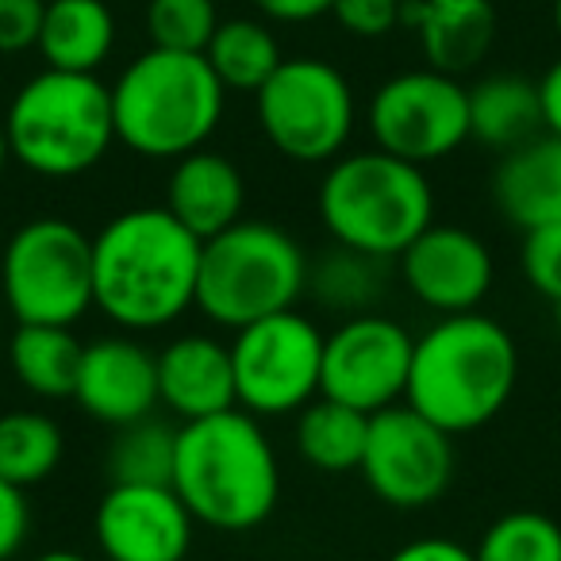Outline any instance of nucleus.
I'll list each match as a JSON object with an SVG mask.
<instances>
[{
    "mask_svg": "<svg viewBox=\"0 0 561 561\" xmlns=\"http://www.w3.org/2000/svg\"><path fill=\"white\" fill-rule=\"evenodd\" d=\"M201 239L165 208H131L93 239V305L124 331H158L196 308Z\"/></svg>",
    "mask_w": 561,
    "mask_h": 561,
    "instance_id": "obj_1",
    "label": "nucleus"
},
{
    "mask_svg": "<svg viewBox=\"0 0 561 561\" xmlns=\"http://www.w3.org/2000/svg\"><path fill=\"white\" fill-rule=\"evenodd\" d=\"M515 381L519 351L507 328L481 312H458L415 339L404 404L446 435H466L504 412Z\"/></svg>",
    "mask_w": 561,
    "mask_h": 561,
    "instance_id": "obj_2",
    "label": "nucleus"
},
{
    "mask_svg": "<svg viewBox=\"0 0 561 561\" xmlns=\"http://www.w3.org/2000/svg\"><path fill=\"white\" fill-rule=\"evenodd\" d=\"M170 489L219 530H254L280 500V469L257 415L227 408L178 431Z\"/></svg>",
    "mask_w": 561,
    "mask_h": 561,
    "instance_id": "obj_3",
    "label": "nucleus"
},
{
    "mask_svg": "<svg viewBox=\"0 0 561 561\" xmlns=\"http://www.w3.org/2000/svg\"><path fill=\"white\" fill-rule=\"evenodd\" d=\"M224 81L204 55L150 47L112 85L116 139L142 158L201 150L224 119Z\"/></svg>",
    "mask_w": 561,
    "mask_h": 561,
    "instance_id": "obj_4",
    "label": "nucleus"
},
{
    "mask_svg": "<svg viewBox=\"0 0 561 561\" xmlns=\"http://www.w3.org/2000/svg\"><path fill=\"white\" fill-rule=\"evenodd\" d=\"M320 219L339 247L369 257H400L404 247L435 224V188L423 165L389 150L335 158L320 185Z\"/></svg>",
    "mask_w": 561,
    "mask_h": 561,
    "instance_id": "obj_5",
    "label": "nucleus"
},
{
    "mask_svg": "<svg viewBox=\"0 0 561 561\" xmlns=\"http://www.w3.org/2000/svg\"><path fill=\"white\" fill-rule=\"evenodd\" d=\"M9 150L39 178L89 173L116 142L112 89L96 73L43 70L20 85L4 116Z\"/></svg>",
    "mask_w": 561,
    "mask_h": 561,
    "instance_id": "obj_6",
    "label": "nucleus"
},
{
    "mask_svg": "<svg viewBox=\"0 0 561 561\" xmlns=\"http://www.w3.org/2000/svg\"><path fill=\"white\" fill-rule=\"evenodd\" d=\"M308 289V254L289 231L265 219H239L201 242L196 308L219 328H247L277 316Z\"/></svg>",
    "mask_w": 561,
    "mask_h": 561,
    "instance_id": "obj_7",
    "label": "nucleus"
},
{
    "mask_svg": "<svg viewBox=\"0 0 561 561\" xmlns=\"http://www.w3.org/2000/svg\"><path fill=\"white\" fill-rule=\"evenodd\" d=\"M0 289L16 323L73 328L93 308V239L70 219H32L0 250Z\"/></svg>",
    "mask_w": 561,
    "mask_h": 561,
    "instance_id": "obj_8",
    "label": "nucleus"
},
{
    "mask_svg": "<svg viewBox=\"0 0 561 561\" xmlns=\"http://www.w3.org/2000/svg\"><path fill=\"white\" fill-rule=\"evenodd\" d=\"M257 124L293 162H335L354 131L351 81L320 58H285L257 89Z\"/></svg>",
    "mask_w": 561,
    "mask_h": 561,
    "instance_id": "obj_9",
    "label": "nucleus"
},
{
    "mask_svg": "<svg viewBox=\"0 0 561 561\" xmlns=\"http://www.w3.org/2000/svg\"><path fill=\"white\" fill-rule=\"evenodd\" d=\"M234 400L250 415H289L320 397L323 331L308 316L285 312L234 331Z\"/></svg>",
    "mask_w": 561,
    "mask_h": 561,
    "instance_id": "obj_10",
    "label": "nucleus"
},
{
    "mask_svg": "<svg viewBox=\"0 0 561 561\" xmlns=\"http://www.w3.org/2000/svg\"><path fill=\"white\" fill-rule=\"evenodd\" d=\"M369 131L404 162H438L469 139V89L431 66L397 73L369 101Z\"/></svg>",
    "mask_w": 561,
    "mask_h": 561,
    "instance_id": "obj_11",
    "label": "nucleus"
},
{
    "mask_svg": "<svg viewBox=\"0 0 561 561\" xmlns=\"http://www.w3.org/2000/svg\"><path fill=\"white\" fill-rule=\"evenodd\" d=\"M454 435L423 420L404 400L369 415L366 454L358 473L392 507H427L450 489L454 477Z\"/></svg>",
    "mask_w": 561,
    "mask_h": 561,
    "instance_id": "obj_12",
    "label": "nucleus"
},
{
    "mask_svg": "<svg viewBox=\"0 0 561 561\" xmlns=\"http://www.w3.org/2000/svg\"><path fill=\"white\" fill-rule=\"evenodd\" d=\"M415 339L397 320L362 312L323 335L320 397L374 415L404 400Z\"/></svg>",
    "mask_w": 561,
    "mask_h": 561,
    "instance_id": "obj_13",
    "label": "nucleus"
},
{
    "mask_svg": "<svg viewBox=\"0 0 561 561\" xmlns=\"http://www.w3.org/2000/svg\"><path fill=\"white\" fill-rule=\"evenodd\" d=\"M93 530L108 561H185L193 515L170 484H112Z\"/></svg>",
    "mask_w": 561,
    "mask_h": 561,
    "instance_id": "obj_14",
    "label": "nucleus"
},
{
    "mask_svg": "<svg viewBox=\"0 0 561 561\" xmlns=\"http://www.w3.org/2000/svg\"><path fill=\"white\" fill-rule=\"evenodd\" d=\"M404 285L423 308L438 316L477 312L492 289L496 265L473 231L454 224H431L400 254Z\"/></svg>",
    "mask_w": 561,
    "mask_h": 561,
    "instance_id": "obj_15",
    "label": "nucleus"
},
{
    "mask_svg": "<svg viewBox=\"0 0 561 561\" xmlns=\"http://www.w3.org/2000/svg\"><path fill=\"white\" fill-rule=\"evenodd\" d=\"M73 400L108 427L147 420L158 408V354L124 335L93 339L81 346Z\"/></svg>",
    "mask_w": 561,
    "mask_h": 561,
    "instance_id": "obj_16",
    "label": "nucleus"
},
{
    "mask_svg": "<svg viewBox=\"0 0 561 561\" xmlns=\"http://www.w3.org/2000/svg\"><path fill=\"white\" fill-rule=\"evenodd\" d=\"M158 404L185 423L239 408L231 346L211 335H181L158 354Z\"/></svg>",
    "mask_w": 561,
    "mask_h": 561,
    "instance_id": "obj_17",
    "label": "nucleus"
},
{
    "mask_svg": "<svg viewBox=\"0 0 561 561\" xmlns=\"http://www.w3.org/2000/svg\"><path fill=\"white\" fill-rule=\"evenodd\" d=\"M242 204H247V181L231 158L216 150H188L178 158L165 185V211L201 242L239 224Z\"/></svg>",
    "mask_w": 561,
    "mask_h": 561,
    "instance_id": "obj_18",
    "label": "nucleus"
},
{
    "mask_svg": "<svg viewBox=\"0 0 561 561\" xmlns=\"http://www.w3.org/2000/svg\"><path fill=\"white\" fill-rule=\"evenodd\" d=\"M404 24L420 35L431 70H473L496 43V9L492 0H404Z\"/></svg>",
    "mask_w": 561,
    "mask_h": 561,
    "instance_id": "obj_19",
    "label": "nucleus"
},
{
    "mask_svg": "<svg viewBox=\"0 0 561 561\" xmlns=\"http://www.w3.org/2000/svg\"><path fill=\"white\" fill-rule=\"evenodd\" d=\"M492 201L500 216L519 231L561 224V139L535 135L523 147L507 150L492 173Z\"/></svg>",
    "mask_w": 561,
    "mask_h": 561,
    "instance_id": "obj_20",
    "label": "nucleus"
},
{
    "mask_svg": "<svg viewBox=\"0 0 561 561\" xmlns=\"http://www.w3.org/2000/svg\"><path fill=\"white\" fill-rule=\"evenodd\" d=\"M116 20L104 0H47L39 50L50 70L96 73L112 55Z\"/></svg>",
    "mask_w": 561,
    "mask_h": 561,
    "instance_id": "obj_21",
    "label": "nucleus"
},
{
    "mask_svg": "<svg viewBox=\"0 0 561 561\" xmlns=\"http://www.w3.org/2000/svg\"><path fill=\"white\" fill-rule=\"evenodd\" d=\"M542 131L538 85L519 73H492L469 89V139L492 150H515Z\"/></svg>",
    "mask_w": 561,
    "mask_h": 561,
    "instance_id": "obj_22",
    "label": "nucleus"
},
{
    "mask_svg": "<svg viewBox=\"0 0 561 561\" xmlns=\"http://www.w3.org/2000/svg\"><path fill=\"white\" fill-rule=\"evenodd\" d=\"M9 366L27 392L43 400L73 397L81 366V343L58 323H20L9 343Z\"/></svg>",
    "mask_w": 561,
    "mask_h": 561,
    "instance_id": "obj_23",
    "label": "nucleus"
},
{
    "mask_svg": "<svg viewBox=\"0 0 561 561\" xmlns=\"http://www.w3.org/2000/svg\"><path fill=\"white\" fill-rule=\"evenodd\" d=\"M369 435V415L331 397L308 400L297 420V450L308 466L323 473H351L362 466Z\"/></svg>",
    "mask_w": 561,
    "mask_h": 561,
    "instance_id": "obj_24",
    "label": "nucleus"
},
{
    "mask_svg": "<svg viewBox=\"0 0 561 561\" xmlns=\"http://www.w3.org/2000/svg\"><path fill=\"white\" fill-rule=\"evenodd\" d=\"M204 58L211 73L224 81V89H239V93H257L285 62L273 32L257 20H224L204 47Z\"/></svg>",
    "mask_w": 561,
    "mask_h": 561,
    "instance_id": "obj_25",
    "label": "nucleus"
},
{
    "mask_svg": "<svg viewBox=\"0 0 561 561\" xmlns=\"http://www.w3.org/2000/svg\"><path fill=\"white\" fill-rule=\"evenodd\" d=\"M66 438L50 415L4 412L0 415V477L20 489L47 481L58 469Z\"/></svg>",
    "mask_w": 561,
    "mask_h": 561,
    "instance_id": "obj_26",
    "label": "nucleus"
},
{
    "mask_svg": "<svg viewBox=\"0 0 561 561\" xmlns=\"http://www.w3.org/2000/svg\"><path fill=\"white\" fill-rule=\"evenodd\" d=\"M308 285L323 308L362 316L385 293V257H369L362 250L335 242V250H328L320 262L308 265Z\"/></svg>",
    "mask_w": 561,
    "mask_h": 561,
    "instance_id": "obj_27",
    "label": "nucleus"
},
{
    "mask_svg": "<svg viewBox=\"0 0 561 561\" xmlns=\"http://www.w3.org/2000/svg\"><path fill=\"white\" fill-rule=\"evenodd\" d=\"M178 458V431L147 420L119 427V438L108 450L112 484H170Z\"/></svg>",
    "mask_w": 561,
    "mask_h": 561,
    "instance_id": "obj_28",
    "label": "nucleus"
},
{
    "mask_svg": "<svg viewBox=\"0 0 561 561\" xmlns=\"http://www.w3.org/2000/svg\"><path fill=\"white\" fill-rule=\"evenodd\" d=\"M477 561H561V527L542 512H507L477 542Z\"/></svg>",
    "mask_w": 561,
    "mask_h": 561,
    "instance_id": "obj_29",
    "label": "nucleus"
},
{
    "mask_svg": "<svg viewBox=\"0 0 561 561\" xmlns=\"http://www.w3.org/2000/svg\"><path fill=\"white\" fill-rule=\"evenodd\" d=\"M216 27V0H150L147 4V35L162 50L204 55Z\"/></svg>",
    "mask_w": 561,
    "mask_h": 561,
    "instance_id": "obj_30",
    "label": "nucleus"
},
{
    "mask_svg": "<svg viewBox=\"0 0 561 561\" xmlns=\"http://www.w3.org/2000/svg\"><path fill=\"white\" fill-rule=\"evenodd\" d=\"M519 262H523V273H527V280L535 285L538 297L558 305L561 300V224L523 231Z\"/></svg>",
    "mask_w": 561,
    "mask_h": 561,
    "instance_id": "obj_31",
    "label": "nucleus"
},
{
    "mask_svg": "<svg viewBox=\"0 0 561 561\" xmlns=\"http://www.w3.org/2000/svg\"><path fill=\"white\" fill-rule=\"evenodd\" d=\"M331 12L358 39H381L404 24V0H335Z\"/></svg>",
    "mask_w": 561,
    "mask_h": 561,
    "instance_id": "obj_32",
    "label": "nucleus"
},
{
    "mask_svg": "<svg viewBox=\"0 0 561 561\" xmlns=\"http://www.w3.org/2000/svg\"><path fill=\"white\" fill-rule=\"evenodd\" d=\"M47 0H0V55L39 47Z\"/></svg>",
    "mask_w": 561,
    "mask_h": 561,
    "instance_id": "obj_33",
    "label": "nucleus"
},
{
    "mask_svg": "<svg viewBox=\"0 0 561 561\" xmlns=\"http://www.w3.org/2000/svg\"><path fill=\"white\" fill-rule=\"evenodd\" d=\"M27 489L0 477V561H12L24 550L32 535V507H27Z\"/></svg>",
    "mask_w": 561,
    "mask_h": 561,
    "instance_id": "obj_34",
    "label": "nucleus"
},
{
    "mask_svg": "<svg viewBox=\"0 0 561 561\" xmlns=\"http://www.w3.org/2000/svg\"><path fill=\"white\" fill-rule=\"evenodd\" d=\"M389 561H477V553L454 538H415L397 553H389Z\"/></svg>",
    "mask_w": 561,
    "mask_h": 561,
    "instance_id": "obj_35",
    "label": "nucleus"
},
{
    "mask_svg": "<svg viewBox=\"0 0 561 561\" xmlns=\"http://www.w3.org/2000/svg\"><path fill=\"white\" fill-rule=\"evenodd\" d=\"M254 4L277 24H308L335 9V0H254Z\"/></svg>",
    "mask_w": 561,
    "mask_h": 561,
    "instance_id": "obj_36",
    "label": "nucleus"
},
{
    "mask_svg": "<svg viewBox=\"0 0 561 561\" xmlns=\"http://www.w3.org/2000/svg\"><path fill=\"white\" fill-rule=\"evenodd\" d=\"M538 104H542V131L561 139V58L538 81Z\"/></svg>",
    "mask_w": 561,
    "mask_h": 561,
    "instance_id": "obj_37",
    "label": "nucleus"
},
{
    "mask_svg": "<svg viewBox=\"0 0 561 561\" xmlns=\"http://www.w3.org/2000/svg\"><path fill=\"white\" fill-rule=\"evenodd\" d=\"M35 561H89L85 553H73V550H47V553H39Z\"/></svg>",
    "mask_w": 561,
    "mask_h": 561,
    "instance_id": "obj_38",
    "label": "nucleus"
},
{
    "mask_svg": "<svg viewBox=\"0 0 561 561\" xmlns=\"http://www.w3.org/2000/svg\"><path fill=\"white\" fill-rule=\"evenodd\" d=\"M12 162V150H9V135H4V124H0V181H4V170Z\"/></svg>",
    "mask_w": 561,
    "mask_h": 561,
    "instance_id": "obj_39",
    "label": "nucleus"
},
{
    "mask_svg": "<svg viewBox=\"0 0 561 561\" xmlns=\"http://www.w3.org/2000/svg\"><path fill=\"white\" fill-rule=\"evenodd\" d=\"M553 27H558V35H561V0H553Z\"/></svg>",
    "mask_w": 561,
    "mask_h": 561,
    "instance_id": "obj_40",
    "label": "nucleus"
},
{
    "mask_svg": "<svg viewBox=\"0 0 561 561\" xmlns=\"http://www.w3.org/2000/svg\"><path fill=\"white\" fill-rule=\"evenodd\" d=\"M553 308V316H558V323H561V300H558V305H550Z\"/></svg>",
    "mask_w": 561,
    "mask_h": 561,
    "instance_id": "obj_41",
    "label": "nucleus"
}]
</instances>
